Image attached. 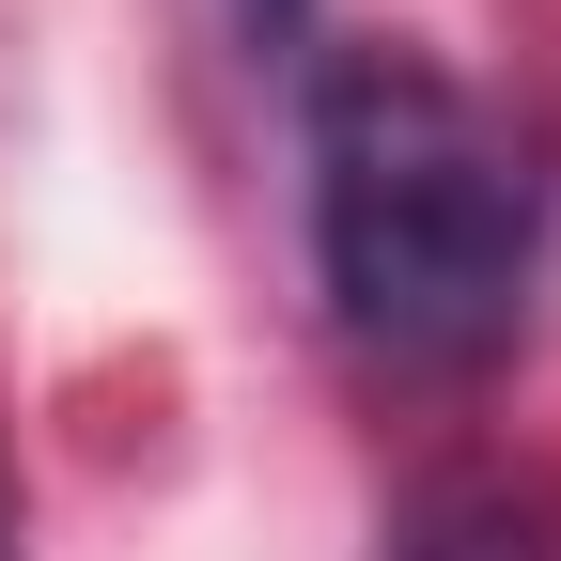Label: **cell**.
Listing matches in <instances>:
<instances>
[{
    "instance_id": "277c9868",
    "label": "cell",
    "mask_w": 561,
    "mask_h": 561,
    "mask_svg": "<svg viewBox=\"0 0 561 561\" xmlns=\"http://www.w3.org/2000/svg\"><path fill=\"white\" fill-rule=\"evenodd\" d=\"M0 561H16V515H0Z\"/></svg>"
},
{
    "instance_id": "6da1fadb",
    "label": "cell",
    "mask_w": 561,
    "mask_h": 561,
    "mask_svg": "<svg viewBox=\"0 0 561 561\" xmlns=\"http://www.w3.org/2000/svg\"><path fill=\"white\" fill-rule=\"evenodd\" d=\"M312 265L359 359L483 375L546 265V172L515 110H483L421 47H312Z\"/></svg>"
},
{
    "instance_id": "7a4b0ae2",
    "label": "cell",
    "mask_w": 561,
    "mask_h": 561,
    "mask_svg": "<svg viewBox=\"0 0 561 561\" xmlns=\"http://www.w3.org/2000/svg\"><path fill=\"white\" fill-rule=\"evenodd\" d=\"M390 561H561V483H546V468H500V453H468V468H437V483L405 500Z\"/></svg>"
},
{
    "instance_id": "3957f363",
    "label": "cell",
    "mask_w": 561,
    "mask_h": 561,
    "mask_svg": "<svg viewBox=\"0 0 561 561\" xmlns=\"http://www.w3.org/2000/svg\"><path fill=\"white\" fill-rule=\"evenodd\" d=\"M234 32H250V62H297V0H234Z\"/></svg>"
}]
</instances>
